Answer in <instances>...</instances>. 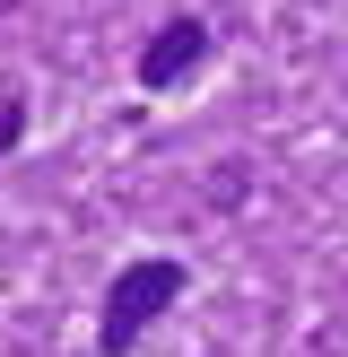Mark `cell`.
<instances>
[{"label":"cell","mask_w":348,"mask_h":357,"mask_svg":"<svg viewBox=\"0 0 348 357\" xmlns=\"http://www.w3.org/2000/svg\"><path fill=\"white\" fill-rule=\"evenodd\" d=\"M174 296H183V261H131V271H113V288H104V323H96L104 357L139 349V331H148Z\"/></svg>","instance_id":"1"},{"label":"cell","mask_w":348,"mask_h":357,"mask_svg":"<svg viewBox=\"0 0 348 357\" xmlns=\"http://www.w3.org/2000/svg\"><path fill=\"white\" fill-rule=\"evenodd\" d=\"M200 52H209V26H200V17H166V26L139 44V87H174Z\"/></svg>","instance_id":"2"}]
</instances>
